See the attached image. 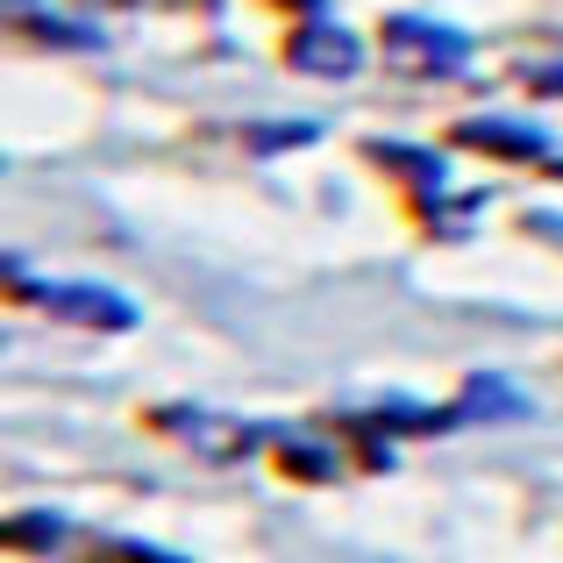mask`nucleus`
Returning <instances> with one entry per match:
<instances>
[{
	"mask_svg": "<svg viewBox=\"0 0 563 563\" xmlns=\"http://www.w3.org/2000/svg\"><path fill=\"white\" fill-rule=\"evenodd\" d=\"M157 421H165L172 435H186L192 450H207V456H243V450H250V428H221L214 413H192V407H179V413H157Z\"/></svg>",
	"mask_w": 563,
	"mask_h": 563,
	"instance_id": "1",
	"label": "nucleus"
},
{
	"mask_svg": "<svg viewBox=\"0 0 563 563\" xmlns=\"http://www.w3.org/2000/svg\"><path fill=\"white\" fill-rule=\"evenodd\" d=\"M51 314H71V321H93V329H129V307L114 292H86V286H65V292H43Z\"/></svg>",
	"mask_w": 563,
	"mask_h": 563,
	"instance_id": "2",
	"label": "nucleus"
},
{
	"mask_svg": "<svg viewBox=\"0 0 563 563\" xmlns=\"http://www.w3.org/2000/svg\"><path fill=\"white\" fill-rule=\"evenodd\" d=\"M393 57H407V65H456L464 43L456 36H428L421 22H393Z\"/></svg>",
	"mask_w": 563,
	"mask_h": 563,
	"instance_id": "3",
	"label": "nucleus"
},
{
	"mask_svg": "<svg viewBox=\"0 0 563 563\" xmlns=\"http://www.w3.org/2000/svg\"><path fill=\"white\" fill-rule=\"evenodd\" d=\"M292 65H300V71H350V65H357V43H350V36H329V29H314V36L292 43Z\"/></svg>",
	"mask_w": 563,
	"mask_h": 563,
	"instance_id": "4",
	"label": "nucleus"
}]
</instances>
